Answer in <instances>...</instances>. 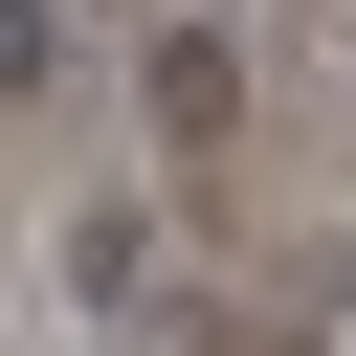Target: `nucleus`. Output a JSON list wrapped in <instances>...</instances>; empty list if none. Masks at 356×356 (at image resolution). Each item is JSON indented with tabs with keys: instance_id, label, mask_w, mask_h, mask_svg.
I'll use <instances>...</instances> for the list:
<instances>
[{
	"instance_id": "1",
	"label": "nucleus",
	"mask_w": 356,
	"mask_h": 356,
	"mask_svg": "<svg viewBox=\"0 0 356 356\" xmlns=\"http://www.w3.org/2000/svg\"><path fill=\"white\" fill-rule=\"evenodd\" d=\"M222 111H245V44L178 22V44H156V134H222Z\"/></svg>"
},
{
	"instance_id": "2",
	"label": "nucleus",
	"mask_w": 356,
	"mask_h": 356,
	"mask_svg": "<svg viewBox=\"0 0 356 356\" xmlns=\"http://www.w3.org/2000/svg\"><path fill=\"white\" fill-rule=\"evenodd\" d=\"M134 289H156V222L89 200V222H67V312H134Z\"/></svg>"
}]
</instances>
